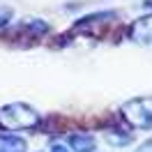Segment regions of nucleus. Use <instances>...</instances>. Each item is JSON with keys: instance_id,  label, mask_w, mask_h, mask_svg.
Listing matches in <instances>:
<instances>
[{"instance_id": "f257e3e1", "label": "nucleus", "mask_w": 152, "mask_h": 152, "mask_svg": "<svg viewBox=\"0 0 152 152\" xmlns=\"http://www.w3.org/2000/svg\"><path fill=\"white\" fill-rule=\"evenodd\" d=\"M42 122V115L26 102H12L0 106V127L5 132H23L35 129Z\"/></svg>"}, {"instance_id": "f03ea898", "label": "nucleus", "mask_w": 152, "mask_h": 152, "mask_svg": "<svg viewBox=\"0 0 152 152\" xmlns=\"http://www.w3.org/2000/svg\"><path fill=\"white\" fill-rule=\"evenodd\" d=\"M120 115L132 129L152 132V95L127 99L120 106Z\"/></svg>"}, {"instance_id": "7ed1b4c3", "label": "nucleus", "mask_w": 152, "mask_h": 152, "mask_svg": "<svg viewBox=\"0 0 152 152\" xmlns=\"http://www.w3.org/2000/svg\"><path fill=\"white\" fill-rule=\"evenodd\" d=\"M129 42L138 46H152V12L143 14L141 19H136L129 26Z\"/></svg>"}, {"instance_id": "20e7f679", "label": "nucleus", "mask_w": 152, "mask_h": 152, "mask_svg": "<svg viewBox=\"0 0 152 152\" xmlns=\"http://www.w3.org/2000/svg\"><path fill=\"white\" fill-rule=\"evenodd\" d=\"M67 148L72 152H95L97 138L90 132H72L67 138Z\"/></svg>"}, {"instance_id": "39448f33", "label": "nucleus", "mask_w": 152, "mask_h": 152, "mask_svg": "<svg viewBox=\"0 0 152 152\" xmlns=\"http://www.w3.org/2000/svg\"><path fill=\"white\" fill-rule=\"evenodd\" d=\"M102 136H104V141L108 143V145H113V148H124V145H129V143L134 141V136L129 132L118 129V127H106L104 132H102Z\"/></svg>"}, {"instance_id": "423d86ee", "label": "nucleus", "mask_w": 152, "mask_h": 152, "mask_svg": "<svg viewBox=\"0 0 152 152\" xmlns=\"http://www.w3.org/2000/svg\"><path fill=\"white\" fill-rule=\"evenodd\" d=\"M0 152H28V143L16 134H0Z\"/></svg>"}, {"instance_id": "0eeeda50", "label": "nucleus", "mask_w": 152, "mask_h": 152, "mask_svg": "<svg viewBox=\"0 0 152 152\" xmlns=\"http://www.w3.org/2000/svg\"><path fill=\"white\" fill-rule=\"evenodd\" d=\"M12 19H14V10H12L10 5H2L0 2V28H5Z\"/></svg>"}, {"instance_id": "6e6552de", "label": "nucleus", "mask_w": 152, "mask_h": 152, "mask_svg": "<svg viewBox=\"0 0 152 152\" xmlns=\"http://www.w3.org/2000/svg\"><path fill=\"white\" fill-rule=\"evenodd\" d=\"M134 152H152V138L143 141V143H141V145H138V148H136Z\"/></svg>"}, {"instance_id": "1a4fd4ad", "label": "nucleus", "mask_w": 152, "mask_h": 152, "mask_svg": "<svg viewBox=\"0 0 152 152\" xmlns=\"http://www.w3.org/2000/svg\"><path fill=\"white\" fill-rule=\"evenodd\" d=\"M48 152H72V150H69L67 145H62V143H53V145H51V150H48Z\"/></svg>"}, {"instance_id": "9d476101", "label": "nucleus", "mask_w": 152, "mask_h": 152, "mask_svg": "<svg viewBox=\"0 0 152 152\" xmlns=\"http://www.w3.org/2000/svg\"><path fill=\"white\" fill-rule=\"evenodd\" d=\"M138 5H141L143 10H148V12H152V0H138Z\"/></svg>"}]
</instances>
